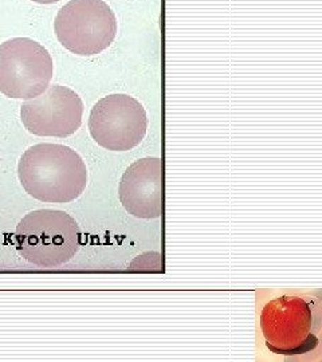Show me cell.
Listing matches in <instances>:
<instances>
[{"mask_svg":"<svg viewBox=\"0 0 322 362\" xmlns=\"http://www.w3.org/2000/svg\"><path fill=\"white\" fill-rule=\"evenodd\" d=\"M18 175L27 194L45 203L73 202L84 194L88 184L82 157L59 144L28 148L19 160Z\"/></svg>","mask_w":322,"mask_h":362,"instance_id":"6da1fadb","label":"cell"},{"mask_svg":"<svg viewBox=\"0 0 322 362\" xmlns=\"http://www.w3.org/2000/svg\"><path fill=\"white\" fill-rule=\"evenodd\" d=\"M16 250L39 267H57L77 254L81 231L77 221L64 211L38 209L16 227Z\"/></svg>","mask_w":322,"mask_h":362,"instance_id":"7a4b0ae2","label":"cell"},{"mask_svg":"<svg viewBox=\"0 0 322 362\" xmlns=\"http://www.w3.org/2000/svg\"><path fill=\"white\" fill-rule=\"evenodd\" d=\"M260 329L272 353L298 356L318 345L320 315L309 299L282 296L263 308Z\"/></svg>","mask_w":322,"mask_h":362,"instance_id":"3957f363","label":"cell"},{"mask_svg":"<svg viewBox=\"0 0 322 362\" xmlns=\"http://www.w3.org/2000/svg\"><path fill=\"white\" fill-rule=\"evenodd\" d=\"M54 27L66 50L91 57L113 43L117 19L103 0H70L58 11Z\"/></svg>","mask_w":322,"mask_h":362,"instance_id":"277c9868","label":"cell"},{"mask_svg":"<svg viewBox=\"0 0 322 362\" xmlns=\"http://www.w3.org/2000/svg\"><path fill=\"white\" fill-rule=\"evenodd\" d=\"M50 52L30 38H13L0 45V91L18 100L38 97L52 82Z\"/></svg>","mask_w":322,"mask_h":362,"instance_id":"5b68a950","label":"cell"},{"mask_svg":"<svg viewBox=\"0 0 322 362\" xmlns=\"http://www.w3.org/2000/svg\"><path fill=\"white\" fill-rule=\"evenodd\" d=\"M89 130L93 140L105 149L125 152L144 140L148 117L136 98L127 94H110L91 109Z\"/></svg>","mask_w":322,"mask_h":362,"instance_id":"8992f818","label":"cell"},{"mask_svg":"<svg viewBox=\"0 0 322 362\" xmlns=\"http://www.w3.org/2000/svg\"><path fill=\"white\" fill-rule=\"evenodd\" d=\"M84 103L77 93L66 86H49L38 97L21 107V118L30 133L40 137L64 139L82 125Z\"/></svg>","mask_w":322,"mask_h":362,"instance_id":"52a82bcc","label":"cell"},{"mask_svg":"<svg viewBox=\"0 0 322 362\" xmlns=\"http://www.w3.org/2000/svg\"><path fill=\"white\" fill-rule=\"evenodd\" d=\"M120 202L139 219H157L164 212V164L159 157H145L132 164L118 187Z\"/></svg>","mask_w":322,"mask_h":362,"instance_id":"ba28073f","label":"cell"},{"mask_svg":"<svg viewBox=\"0 0 322 362\" xmlns=\"http://www.w3.org/2000/svg\"><path fill=\"white\" fill-rule=\"evenodd\" d=\"M31 1L40 3V4H52V3H57V1H59V0H31Z\"/></svg>","mask_w":322,"mask_h":362,"instance_id":"9c48e42d","label":"cell"}]
</instances>
